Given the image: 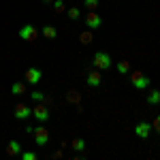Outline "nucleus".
<instances>
[{
  "label": "nucleus",
  "mask_w": 160,
  "mask_h": 160,
  "mask_svg": "<svg viewBox=\"0 0 160 160\" xmlns=\"http://www.w3.org/2000/svg\"><path fill=\"white\" fill-rule=\"evenodd\" d=\"M92 64H94V68H98V71H107V68L113 66V60H111V56L107 51H96L94 58H92Z\"/></svg>",
  "instance_id": "1"
},
{
  "label": "nucleus",
  "mask_w": 160,
  "mask_h": 160,
  "mask_svg": "<svg viewBox=\"0 0 160 160\" xmlns=\"http://www.w3.org/2000/svg\"><path fill=\"white\" fill-rule=\"evenodd\" d=\"M32 115H34V120H38L41 124H47L49 118H51V111H49V107H47L45 102H37L34 109H32Z\"/></svg>",
  "instance_id": "2"
},
{
  "label": "nucleus",
  "mask_w": 160,
  "mask_h": 160,
  "mask_svg": "<svg viewBox=\"0 0 160 160\" xmlns=\"http://www.w3.org/2000/svg\"><path fill=\"white\" fill-rule=\"evenodd\" d=\"M130 83H132V88H137V90H148L149 88V77L143 75L141 71H135V73H130Z\"/></svg>",
  "instance_id": "3"
},
{
  "label": "nucleus",
  "mask_w": 160,
  "mask_h": 160,
  "mask_svg": "<svg viewBox=\"0 0 160 160\" xmlns=\"http://www.w3.org/2000/svg\"><path fill=\"white\" fill-rule=\"evenodd\" d=\"M32 135H34V143H37V145H41V148H45V145L49 143V139H51L49 130H47L45 126H37V128L32 130Z\"/></svg>",
  "instance_id": "4"
},
{
  "label": "nucleus",
  "mask_w": 160,
  "mask_h": 160,
  "mask_svg": "<svg viewBox=\"0 0 160 160\" xmlns=\"http://www.w3.org/2000/svg\"><path fill=\"white\" fill-rule=\"evenodd\" d=\"M19 38L22 41H37V37H38V30L34 28L32 24H24L22 28H19Z\"/></svg>",
  "instance_id": "5"
},
{
  "label": "nucleus",
  "mask_w": 160,
  "mask_h": 160,
  "mask_svg": "<svg viewBox=\"0 0 160 160\" xmlns=\"http://www.w3.org/2000/svg\"><path fill=\"white\" fill-rule=\"evenodd\" d=\"M86 83L90 88H100L102 86V71H90V73H86Z\"/></svg>",
  "instance_id": "6"
},
{
  "label": "nucleus",
  "mask_w": 160,
  "mask_h": 160,
  "mask_svg": "<svg viewBox=\"0 0 160 160\" xmlns=\"http://www.w3.org/2000/svg\"><path fill=\"white\" fill-rule=\"evenodd\" d=\"M41 79H43V71H41V68H34V66H32V68H28V71H26V83L37 86Z\"/></svg>",
  "instance_id": "7"
},
{
  "label": "nucleus",
  "mask_w": 160,
  "mask_h": 160,
  "mask_svg": "<svg viewBox=\"0 0 160 160\" xmlns=\"http://www.w3.org/2000/svg\"><path fill=\"white\" fill-rule=\"evenodd\" d=\"M86 26L90 28V30H96V28H100V26H102V17H100L98 13L90 11L86 15Z\"/></svg>",
  "instance_id": "8"
},
{
  "label": "nucleus",
  "mask_w": 160,
  "mask_h": 160,
  "mask_svg": "<svg viewBox=\"0 0 160 160\" xmlns=\"http://www.w3.org/2000/svg\"><path fill=\"white\" fill-rule=\"evenodd\" d=\"M152 130H154V128H152L149 122H139L135 126V135L139 137V139H148V137L152 135Z\"/></svg>",
  "instance_id": "9"
},
{
  "label": "nucleus",
  "mask_w": 160,
  "mask_h": 160,
  "mask_svg": "<svg viewBox=\"0 0 160 160\" xmlns=\"http://www.w3.org/2000/svg\"><path fill=\"white\" fill-rule=\"evenodd\" d=\"M13 115H15V120H28V118L32 115V109H30L28 105H24V102H19V105H15Z\"/></svg>",
  "instance_id": "10"
},
{
  "label": "nucleus",
  "mask_w": 160,
  "mask_h": 160,
  "mask_svg": "<svg viewBox=\"0 0 160 160\" xmlns=\"http://www.w3.org/2000/svg\"><path fill=\"white\" fill-rule=\"evenodd\" d=\"M7 154H9V156H19V154H22V145H19L17 141H9V143H7Z\"/></svg>",
  "instance_id": "11"
},
{
  "label": "nucleus",
  "mask_w": 160,
  "mask_h": 160,
  "mask_svg": "<svg viewBox=\"0 0 160 160\" xmlns=\"http://www.w3.org/2000/svg\"><path fill=\"white\" fill-rule=\"evenodd\" d=\"M92 41H94V37H92V30H90V28L79 34V43H81V45H90Z\"/></svg>",
  "instance_id": "12"
},
{
  "label": "nucleus",
  "mask_w": 160,
  "mask_h": 160,
  "mask_svg": "<svg viewBox=\"0 0 160 160\" xmlns=\"http://www.w3.org/2000/svg\"><path fill=\"white\" fill-rule=\"evenodd\" d=\"M115 68H118V73H120V75H128V73H130V62H128V60H120L118 64H115Z\"/></svg>",
  "instance_id": "13"
},
{
  "label": "nucleus",
  "mask_w": 160,
  "mask_h": 160,
  "mask_svg": "<svg viewBox=\"0 0 160 160\" xmlns=\"http://www.w3.org/2000/svg\"><path fill=\"white\" fill-rule=\"evenodd\" d=\"M148 102H149V105H154V107L160 105V90H152V92H149V94H148Z\"/></svg>",
  "instance_id": "14"
},
{
  "label": "nucleus",
  "mask_w": 160,
  "mask_h": 160,
  "mask_svg": "<svg viewBox=\"0 0 160 160\" xmlns=\"http://www.w3.org/2000/svg\"><path fill=\"white\" fill-rule=\"evenodd\" d=\"M71 148H73L75 152H83V149H86V141H83L81 137H77V139L71 141Z\"/></svg>",
  "instance_id": "15"
},
{
  "label": "nucleus",
  "mask_w": 160,
  "mask_h": 160,
  "mask_svg": "<svg viewBox=\"0 0 160 160\" xmlns=\"http://www.w3.org/2000/svg\"><path fill=\"white\" fill-rule=\"evenodd\" d=\"M43 37L49 38V41H53V38L58 37V30H56L53 26H45V28H43Z\"/></svg>",
  "instance_id": "16"
},
{
  "label": "nucleus",
  "mask_w": 160,
  "mask_h": 160,
  "mask_svg": "<svg viewBox=\"0 0 160 160\" xmlns=\"http://www.w3.org/2000/svg\"><path fill=\"white\" fill-rule=\"evenodd\" d=\"M11 92L15 94V96H19V94H24L26 92V83H22V81H15L11 86Z\"/></svg>",
  "instance_id": "17"
},
{
  "label": "nucleus",
  "mask_w": 160,
  "mask_h": 160,
  "mask_svg": "<svg viewBox=\"0 0 160 160\" xmlns=\"http://www.w3.org/2000/svg\"><path fill=\"white\" fill-rule=\"evenodd\" d=\"M68 19H73V22L81 19V11H79L77 7H68Z\"/></svg>",
  "instance_id": "18"
},
{
  "label": "nucleus",
  "mask_w": 160,
  "mask_h": 160,
  "mask_svg": "<svg viewBox=\"0 0 160 160\" xmlns=\"http://www.w3.org/2000/svg\"><path fill=\"white\" fill-rule=\"evenodd\" d=\"M30 98L34 100V102H43V98H45V92H41V90H32V92H30Z\"/></svg>",
  "instance_id": "19"
},
{
  "label": "nucleus",
  "mask_w": 160,
  "mask_h": 160,
  "mask_svg": "<svg viewBox=\"0 0 160 160\" xmlns=\"http://www.w3.org/2000/svg\"><path fill=\"white\" fill-rule=\"evenodd\" d=\"M51 4H53V11H56V13H64V11H66V4H64V0H53Z\"/></svg>",
  "instance_id": "20"
},
{
  "label": "nucleus",
  "mask_w": 160,
  "mask_h": 160,
  "mask_svg": "<svg viewBox=\"0 0 160 160\" xmlns=\"http://www.w3.org/2000/svg\"><path fill=\"white\" fill-rule=\"evenodd\" d=\"M66 100H71V102H79V92H75V90H71V92L66 94Z\"/></svg>",
  "instance_id": "21"
},
{
  "label": "nucleus",
  "mask_w": 160,
  "mask_h": 160,
  "mask_svg": "<svg viewBox=\"0 0 160 160\" xmlns=\"http://www.w3.org/2000/svg\"><path fill=\"white\" fill-rule=\"evenodd\" d=\"M19 156H22V160H37V154L34 152H22Z\"/></svg>",
  "instance_id": "22"
},
{
  "label": "nucleus",
  "mask_w": 160,
  "mask_h": 160,
  "mask_svg": "<svg viewBox=\"0 0 160 160\" xmlns=\"http://www.w3.org/2000/svg\"><path fill=\"white\" fill-rule=\"evenodd\" d=\"M86 7L90 9V11H94V9L98 7V0H86Z\"/></svg>",
  "instance_id": "23"
},
{
  "label": "nucleus",
  "mask_w": 160,
  "mask_h": 160,
  "mask_svg": "<svg viewBox=\"0 0 160 160\" xmlns=\"http://www.w3.org/2000/svg\"><path fill=\"white\" fill-rule=\"evenodd\" d=\"M152 128L160 132V115H156V118H154V124H152Z\"/></svg>",
  "instance_id": "24"
},
{
  "label": "nucleus",
  "mask_w": 160,
  "mask_h": 160,
  "mask_svg": "<svg viewBox=\"0 0 160 160\" xmlns=\"http://www.w3.org/2000/svg\"><path fill=\"white\" fill-rule=\"evenodd\" d=\"M43 102H45L47 107H51V102H53V96H51V94H45V98H43Z\"/></svg>",
  "instance_id": "25"
},
{
  "label": "nucleus",
  "mask_w": 160,
  "mask_h": 160,
  "mask_svg": "<svg viewBox=\"0 0 160 160\" xmlns=\"http://www.w3.org/2000/svg\"><path fill=\"white\" fill-rule=\"evenodd\" d=\"M43 2H53V0H43Z\"/></svg>",
  "instance_id": "26"
}]
</instances>
